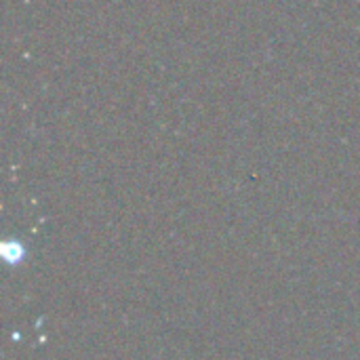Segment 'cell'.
Listing matches in <instances>:
<instances>
[{
	"label": "cell",
	"instance_id": "6da1fadb",
	"mask_svg": "<svg viewBox=\"0 0 360 360\" xmlns=\"http://www.w3.org/2000/svg\"><path fill=\"white\" fill-rule=\"evenodd\" d=\"M23 257H25V249H23V245L19 240H4L2 243V259H4V264L17 266V264L23 262Z\"/></svg>",
	"mask_w": 360,
	"mask_h": 360
}]
</instances>
